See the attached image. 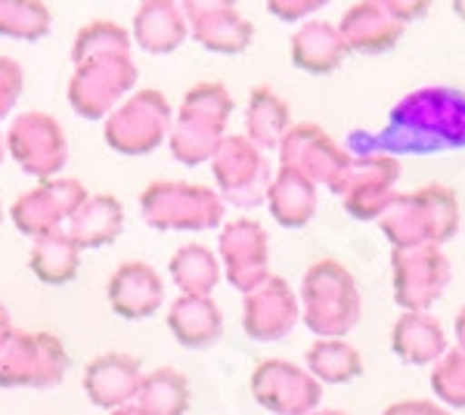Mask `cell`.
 Listing matches in <instances>:
<instances>
[{"mask_svg":"<svg viewBox=\"0 0 465 415\" xmlns=\"http://www.w3.org/2000/svg\"><path fill=\"white\" fill-rule=\"evenodd\" d=\"M351 155H438L465 149V90L425 84L401 96L381 131H351Z\"/></svg>","mask_w":465,"mask_h":415,"instance_id":"cell-1","label":"cell"},{"mask_svg":"<svg viewBox=\"0 0 465 415\" xmlns=\"http://www.w3.org/2000/svg\"><path fill=\"white\" fill-rule=\"evenodd\" d=\"M460 199L444 183H429L416 193H397L379 217V230L391 248L444 245L460 232Z\"/></svg>","mask_w":465,"mask_h":415,"instance_id":"cell-2","label":"cell"},{"mask_svg":"<svg viewBox=\"0 0 465 415\" xmlns=\"http://www.w3.org/2000/svg\"><path fill=\"white\" fill-rule=\"evenodd\" d=\"M302 322L317 338H344L360 322L363 294L344 263L322 258L307 267L302 279Z\"/></svg>","mask_w":465,"mask_h":415,"instance_id":"cell-3","label":"cell"},{"mask_svg":"<svg viewBox=\"0 0 465 415\" xmlns=\"http://www.w3.org/2000/svg\"><path fill=\"white\" fill-rule=\"evenodd\" d=\"M276 153H280L282 168L304 173L311 183L326 186L335 195H341L344 183H348L351 164H354V155L348 149L339 146L320 124L311 122L292 124Z\"/></svg>","mask_w":465,"mask_h":415,"instance_id":"cell-4","label":"cell"},{"mask_svg":"<svg viewBox=\"0 0 465 415\" xmlns=\"http://www.w3.org/2000/svg\"><path fill=\"white\" fill-rule=\"evenodd\" d=\"M453 267L440 245H412L391 252V289L401 311H431L444 298Z\"/></svg>","mask_w":465,"mask_h":415,"instance_id":"cell-5","label":"cell"},{"mask_svg":"<svg viewBox=\"0 0 465 415\" xmlns=\"http://www.w3.org/2000/svg\"><path fill=\"white\" fill-rule=\"evenodd\" d=\"M214 177L221 199L236 208H258L267 202L273 168L267 153L249 137H223L214 153Z\"/></svg>","mask_w":465,"mask_h":415,"instance_id":"cell-6","label":"cell"},{"mask_svg":"<svg viewBox=\"0 0 465 415\" xmlns=\"http://www.w3.org/2000/svg\"><path fill=\"white\" fill-rule=\"evenodd\" d=\"M140 202L155 230H214L223 221V199L205 186L153 183Z\"/></svg>","mask_w":465,"mask_h":415,"instance_id":"cell-7","label":"cell"},{"mask_svg":"<svg viewBox=\"0 0 465 415\" xmlns=\"http://www.w3.org/2000/svg\"><path fill=\"white\" fill-rule=\"evenodd\" d=\"M252 397L273 415H307L320 406L322 381L307 366L261 360L252 372Z\"/></svg>","mask_w":465,"mask_h":415,"instance_id":"cell-8","label":"cell"},{"mask_svg":"<svg viewBox=\"0 0 465 415\" xmlns=\"http://www.w3.org/2000/svg\"><path fill=\"white\" fill-rule=\"evenodd\" d=\"M298 322H302V301L282 276L270 273L261 285L245 291L242 329L252 341L276 344L289 338Z\"/></svg>","mask_w":465,"mask_h":415,"instance_id":"cell-9","label":"cell"},{"mask_svg":"<svg viewBox=\"0 0 465 415\" xmlns=\"http://www.w3.org/2000/svg\"><path fill=\"white\" fill-rule=\"evenodd\" d=\"M65 353L56 338L10 335L0 344V384L4 388H50L63 379Z\"/></svg>","mask_w":465,"mask_h":415,"instance_id":"cell-10","label":"cell"},{"mask_svg":"<svg viewBox=\"0 0 465 415\" xmlns=\"http://www.w3.org/2000/svg\"><path fill=\"white\" fill-rule=\"evenodd\" d=\"M401 180V158L385 153L354 155L348 183L341 190V205L354 221H379L394 199Z\"/></svg>","mask_w":465,"mask_h":415,"instance_id":"cell-11","label":"cell"},{"mask_svg":"<svg viewBox=\"0 0 465 415\" xmlns=\"http://www.w3.org/2000/svg\"><path fill=\"white\" fill-rule=\"evenodd\" d=\"M221 263L236 291H252L270 276V239L252 217H239L221 232Z\"/></svg>","mask_w":465,"mask_h":415,"instance_id":"cell-12","label":"cell"},{"mask_svg":"<svg viewBox=\"0 0 465 415\" xmlns=\"http://www.w3.org/2000/svg\"><path fill=\"white\" fill-rule=\"evenodd\" d=\"M339 32L351 53L379 56V53L397 47V41L407 32V25L388 10L385 0H357L341 16Z\"/></svg>","mask_w":465,"mask_h":415,"instance_id":"cell-13","label":"cell"},{"mask_svg":"<svg viewBox=\"0 0 465 415\" xmlns=\"http://www.w3.org/2000/svg\"><path fill=\"white\" fill-rule=\"evenodd\" d=\"M168 124H171L168 103L162 100V94L146 90L131 105H124L122 115L109 124V143L127 155L153 153L164 140V133H168Z\"/></svg>","mask_w":465,"mask_h":415,"instance_id":"cell-14","label":"cell"},{"mask_svg":"<svg viewBox=\"0 0 465 415\" xmlns=\"http://www.w3.org/2000/svg\"><path fill=\"white\" fill-rule=\"evenodd\" d=\"M391 351L403 366H434L450 351L447 331L429 311H403L391 329Z\"/></svg>","mask_w":465,"mask_h":415,"instance_id":"cell-15","label":"cell"},{"mask_svg":"<svg viewBox=\"0 0 465 415\" xmlns=\"http://www.w3.org/2000/svg\"><path fill=\"white\" fill-rule=\"evenodd\" d=\"M143 384L140 363L127 353H106L94 360L84 372V390L103 410H122L131 400H137V390Z\"/></svg>","mask_w":465,"mask_h":415,"instance_id":"cell-16","label":"cell"},{"mask_svg":"<svg viewBox=\"0 0 465 415\" xmlns=\"http://www.w3.org/2000/svg\"><path fill=\"white\" fill-rule=\"evenodd\" d=\"M292 65L307 74H332L351 56L339 25L326 19H307L289 44Z\"/></svg>","mask_w":465,"mask_h":415,"instance_id":"cell-17","label":"cell"},{"mask_svg":"<svg viewBox=\"0 0 465 415\" xmlns=\"http://www.w3.org/2000/svg\"><path fill=\"white\" fill-rule=\"evenodd\" d=\"M109 301L112 311L124 320H146L162 307L164 285L149 263H124L112 273Z\"/></svg>","mask_w":465,"mask_h":415,"instance_id":"cell-18","label":"cell"},{"mask_svg":"<svg viewBox=\"0 0 465 415\" xmlns=\"http://www.w3.org/2000/svg\"><path fill=\"white\" fill-rule=\"evenodd\" d=\"M317 183H311L304 173L280 164L267 193V208L273 214V221L286 226V230H302L317 217Z\"/></svg>","mask_w":465,"mask_h":415,"instance_id":"cell-19","label":"cell"},{"mask_svg":"<svg viewBox=\"0 0 465 415\" xmlns=\"http://www.w3.org/2000/svg\"><path fill=\"white\" fill-rule=\"evenodd\" d=\"M168 329L183 347L202 351V347L221 341L223 316L208 294H180L168 311Z\"/></svg>","mask_w":465,"mask_h":415,"instance_id":"cell-20","label":"cell"},{"mask_svg":"<svg viewBox=\"0 0 465 415\" xmlns=\"http://www.w3.org/2000/svg\"><path fill=\"white\" fill-rule=\"evenodd\" d=\"M289 127H292V115L286 100L267 84L254 87L249 96V109H245V137L254 146L264 149V153H270V149H280Z\"/></svg>","mask_w":465,"mask_h":415,"instance_id":"cell-21","label":"cell"},{"mask_svg":"<svg viewBox=\"0 0 465 415\" xmlns=\"http://www.w3.org/2000/svg\"><path fill=\"white\" fill-rule=\"evenodd\" d=\"M304 366L322 384H351L363 375V360L344 338H317L304 353Z\"/></svg>","mask_w":465,"mask_h":415,"instance_id":"cell-22","label":"cell"},{"mask_svg":"<svg viewBox=\"0 0 465 415\" xmlns=\"http://www.w3.org/2000/svg\"><path fill=\"white\" fill-rule=\"evenodd\" d=\"M137 410L143 415H186L190 381L177 369H155L143 375V384L137 390Z\"/></svg>","mask_w":465,"mask_h":415,"instance_id":"cell-23","label":"cell"},{"mask_svg":"<svg viewBox=\"0 0 465 415\" xmlns=\"http://www.w3.org/2000/svg\"><path fill=\"white\" fill-rule=\"evenodd\" d=\"M171 279L183 294H212L221 282V263L205 245H183L171 261Z\"/></svg>","mask_w":465,"mask_h":415,"instance_id":"cell-24","label":"cell"},{"mask_svg":"<svg viewBox=\"0 0 465 415\" xmlns=\"http://www.w3.org/2000/svg\"><path fill=\"white\" fill-rule=\"evenodd\" d=\"M186 37L183 16L168 4V0H155L149 4L137 19V41L143 44L149 53H168L174 50Z\"/></svg>","mask_w":465,"mask_h":415,"instance_id":"cell-25","label":"cell"},{"mask_svg":"<svg viewBox=\"0 0 465 415\" xmlns=\"http://www.w3.org/2000/svg\"><path fill=\"white\" fill-rule=\"evenodd\" d=\"M193 35L202 47L217 50V53H242L252 44V22L242 19L236 10H223L217 16H208L193 25Z\"/></svg>","mask_w":465,"mask_h":415,"instance_id":"cell-26","label":"cell"},{"mask_svg":"<svg viewBox=\"0 0 465 415\" xmlns=\"http://www.w3.org/2000/svg\"><path fill=\"white\" fill-rule=\"evenodd\" d=\"M431 390L447 410H465V347H450L431 366Z\"/></svg>","mask_w":465,"mask_h":415,"instance_id":"cell-27","label":"cell"},{"mask_svg":"<svg viewBox=\"0 0 465 415\" xmlns=\"http://www.w3.org/2000/svg\"><path fill=\"white\" fill-rule=\"evenodd\" d=\"M232 112V100L230 94L221 84H202L193 94H186L183 109H180V118L183 122H196V124H208L223 131Z\"/></svg>","mask_w":465,"mask_h":415,"instance_id":"cell-28","label":"cell"},{"mask_svg":"<svg viewBox=\"0 0 465 415\" xmlns=\"http://www.w3.org/2000/svg\"><path fill=\"white\" fill-rule=\"evenodd\" d=\"M223 140V131L208 124H196V122H183L180 118L177 131L171 133V149L183 164H199L205 158H214L217 146Z\"/></svg>","mask_w":465,"mask_h":415,"instance_id":"cell-29","label":"cell"},{"mask_svg":"<svg viewBox=\"0 0 465 415\" xmlns=\"http://www.w3.org/2000/svg\"><path fill=\"white\" fill-rule=\"evenodd\" d=\"M122 230V205L112 199H94L81 214V230L74 232L81 245H106Z\"/></svg>","mask_w":465,"mask_h":415,"instance_id":"cell-30","label":"cell"},{"mask_svg":"<svg viewBox=\"0 0 465 415\" xmlns=\"http://www.w3.org/2000/svg\"><path fill=\"white\" fill-rule=\"evenodd\" d=\"M326 4L329 0H267V10L282 22H304Z\"/></svg>","mask_w":465,"mask_h":415,"instance_id":"cell-31","label":"cell"},{"mask_svg":"<svg viewBox=\"0 0 465 415\" xmlns=\"http://www.w3.org/2000/svg\"><path fill=\"white\" fill-rule=\"evenodd\" d=\"M381 415H453L444 403H434V400H401L391 403Z\"/></svg>","mask_w":465,"mask_h":415,"instance_id":"cell-32","label":"cell"},{"mask_svg":"<svg viewBox=\"0 0 465 415\" xmlns=\"http://www.w3.org/2000/svg\"><path fill=\"white\" fill-rule=\"evenodd\" d=\"M385 6L403 22V25H410V22H419V19L429 16L431 0H385Z\"/></svg>","mask_w":465,"mask_h":415,"instance_id":"cell-33","label":"cell"},{"mask_svg":"<svg viewBox=\"0 0 465 415\" xmlns=\"http://www.w3.org/2000/svg\"><path fill=\"white\" fill-rule=\"evenodd\" d=\"M183 6H186V16L196 25V22L217 16L223 10H236V0H183Z\"/></svg>","mask_w":465,"mask_h":415,"instance_id":"cell-34","label":"cell"},{"mask_svg":"<svg viewBox=\"0 0 465 415\" xmlns=\"http://www.w3.org/2000/svg\"><path fill=\"white\" fill-rule=\"evenodd\" d=\"M453 335H456V347H465V307L456 313V326H453Z\"/></svg>","mask_w":465,"mask_h":415,"instance_id":"cell-35","label":"cell"},{"mask_svg":"<svg viewBox=\"0 0 465 415\" xmlns=\"http://www.w3.org/2000/svg\"><path fill=\"white\" fill-rule=\"evenodd\" d=\"M10 338V322H6V316H4V311H0V344Z\"/></svg>","mask_w":465,"mask_h":415,"instance_id":"cell-36","label":"cell"},{"mask_svg":"<svg viewBox=\"0 0 465 415\" xmlns=\"http://www.w3.org/2000/svg\"><path fill=\"white\" fill-rule=\"evenodd\" d=\"M450 4H453L456 19H462V22H465V0H450Z\"/></svg>","mask_w":465,"mask_h":415,"instance_id":"cell-37","label":"cell"},{"mask_svg":"<svg viewBox=\"0 0 465 415\" xmlns=\"http://www.w3.org/2000/svg\"><path fill=\"white\" fill-rule=\"evenodd\" d=\"M112 415H143V412H140L137 406H122V410H115Z\"/></svg>","mask_w":465,"mask_h":415,"instance_id":"cell-38","label":"cell"},{"mask_svg":"<svg viewBox=\"0 0 465 415\" xmlns=\"http://www.w3.org/2000/svg\"><path fill=\"white\" fill-rule=\"evenodd\" d=\"M307 415H348V412H339V410H320V406H317V410L307 412Z\"/></svg>","mask_w":465,"mask_h":415,"instance_id":"cell-39","label":"cell"},{"mask_svg":"<svg viewBox=\"0 0 465 415\" xmlns=\"http://www.w3.org/2000/svg\"><path fill=\"white\" fill-rule=\"evenodd\" d=\"M149 4H155V0H149ZM168 4H171V0H168Z\"/></svg>","mask_w":465,"mask_h":415,"instance_id":"cell-40","label":"cell"}]
</instances>
